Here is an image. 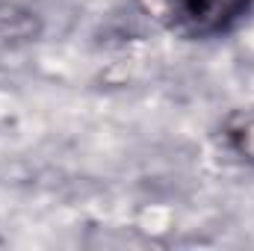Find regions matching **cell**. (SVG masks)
Returning a JSON list of instances; mask_svg holds the SVG:
<instances>
[{
    "label": "cell",
    "mask_w": 254,
    "mask_h": 251,
    "mask_svg": "<svg viewBox=\"0 0 254 251\" xmlns=\"http://www.w3.org/2000/svg\"><path fill=\"white\" fill-rule=\"evenodd\" d=\"M228 145L237 157H243L246 163H254V116H240L225 127Z\"/></svg>",
    "instance_id": "7a4b0ae2"
},
{
    "label": "cell",
    "mask_w": 254,
    "mask_h": 251,
    "mask_svg": "<svg viewBox=\"0 0 254 251\" xmlns=\"http://www.w3.org/2000/svg\"><path fill=\"white\" fill-rule=\"evenodd\" d=\"M254 9V0H166L169 27L190 42L222 39L237 30Z\"/></svg>",
    "instance_id": "6da1fadb"
}]
</instances>
